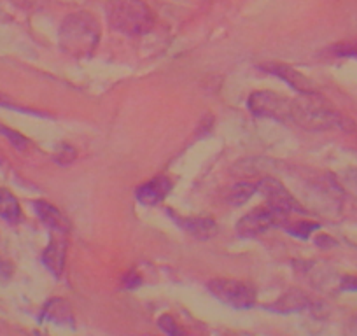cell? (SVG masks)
I'll use <instances>...</instances> for the list:
<instances>
[{"label": "cell", "mask_w": 357, "mask_h": 336, "mask_svg": "<svg viewBox=\"0 0 357 336\" xmlns=\"http://www.w3.org/2000/svg\"><path fill=\"white\" fill-rule=\"evenodd\" d=\"M247 107L257 118L275 119V121L293 123V100L275 91H254L247 100Z\"/></svg>", "instance_id": "4"}, {"label": "cell", "mask_w": 357, "mask_h": 336, "mask_svg": "<svg viewBox=\"0 0 357 336\" xmlns=\"http://www.w3.org/2000/svg\"><path fill=\"white\" fill-rule=\"evenodd\" d=\"M354 326H356V328H357V315H356V319H354Z\"/></svg>", "instance_id": "26"}, {"label": "cell", "mask_w": 357, "mask_h": 336, "mask_svg": "<svg viewBox=\"0 0 357 336\" xmlns=\"http://www.w3.org/2000/svg\"><path fill=\"white\" fill-rule=\"evenodd\" d=\"M314 301L308 296H305L300 291H291V293L284 294L280 300H277L272 305L273 312H279V314H289V312H301V310H310L314 308Z\"/></svg>", "instance_id": "13"}, {"label": "cell", "mask_w": 357, "mask_h": 336, "mask_svg": "<svg viewBox=\"0 0 357 336\" xmlns=\"http://www.w3.org/2000/svg\"><path fill=\"white\" fill-rule=\"evenodd\" d=\"M256 193H257V181H242V183L229 188L225 200L226 204L231 205V207H240V205L247 204V201H249Z\"/></svg>", "instance_id": "15"}, {"label": "cell", "mask_w": 357, "mask_h": 336, "mask_svg": "<svg viewBox=\"0 0 357 336\" xmlns=\"http://www.w3.org/2000/svg\"><path fill=\"white\" fill-rule=\"evenodd\" d=\"M207 289L212 296L236 310H247L256 305V289L250 284L235 279H214L208 282Z\"/></svg>", "instance_id": "5"}, {"label": "cell", "mask_w": 357, "mask_h": 336, "mask_svg": "<svg viewBox=\"0 0 357 336\" xmlns=\"http://www.w3.org/2000/svg\"><path fill=\"white\" fill-rule=\"evenodd\" d=\"M105 15L109 26L125 36H144L154 25L153 13L142 0H109Z\"/></svg>", "instance_id": "3"}, {"label": "cell", "mask_w": 357, "mask_h": 336, "mask_svg": "<svg viewBox=\"0 0 357 336\" xmlns=\"http://www.w3.org/2000/svg\"><path fill=\"white\" fill-rule=\"evenodd\" d=\"M158 326H160L161 331L167 333V335H170V336L184 335V331L178 328V324L175 322V319L172 317V315H163V317H160V321H158Z\"/></svg>", "instance_id": "19"}, {"label": "cell", "mask_w": 357, "mask_h": 336, "mask_svg": "<svg viewBox=\"0 0 357 336\" xmlns=\"http://www.w3.org/2000/svg\"><path fill=\"white\" fill-rule=\"evenodd\" d=\"M11 2L23 11H39L47 4V0H11Z\"/></svg>", "instance_id": "20"}, {"label": "cell", "mask_w": 357, "mask_h": 336, "mask_svg": "<svg viewBox=\"0 0 357 336\" xmlns=\"http://www.w3.org/2000/svg\"><path fill=\"white\" fill-rule=\"evenodd\" d=\"M172 191V181L168 176H156L147 183L140 184L135 190V198L142 205L147 207H154V205L161 204L168 193Z\"/></svg>", "instance_id": "8"}, {"label": "cell", "mask_w": 357, "mask_h": 336, "mask_svg": "<svg viewBox=\"0 0 357 336\" xmlns=\"http://www.w3.org/2000/svg\"><path fill=\"white\" fill-rule=\"evenodd\" d=\"M293 125H300L301 128L307 130L340 128L343 132L356 130V123L333 109L317 91L301 93L300 98H293Z\"/></svg>", "instance_id": "2"}, {"label": "cell", "mask_w": 357, "mask_h": 336, "mask_svg": "<svg viewBox=\"0 0 357 336\" xmlns=\"http://www.w3.org/2000/svg\"><path fill=\"white\" fill-rule=\"evenodd\" d=\"M102 37L98 20L91 13H72L63 20L58 32V44L72 58H88L95 53Z\"/></svg>", "instance_id": "1"}, {"label": "cell", "mask_w": 357, "mask_h": 336, "mask_svg": "<svg viewBox=\"0 0 357 336\" xmlns=\"http://www.w3.org/2000/svg\"><path fill=\"white\" fill-rule=\"evenodd\" d=\"M345 179H347V183H349L350 186H352L354 190L357 191V168H354V170H349V172L345 174Z\"/></svg>", "instance_id": "25"}, {"label": "cell", "mask_w": 357, "mask_h": 336, "mask_svg": "<svg viewBox=\"0 0 357 336\" xmlns=\"http://www.w3.org/2000/svg\"><path fill=\"white\" fill-rule=\"evenodd\" d=\"M140 280H142L140 279V275H137L135 272H132L123 279V287H125V289H133V287L140 286Z\"/></svg>", "instance_id": "24"}, {"label": "cell", "mask_w": 357, "mask_h": 336, "mask_svg": "<svg viewBox=\"0 0 357 336\" xmlns=\"http://www.w3.org/2000/svg\"><path fill=\"white\" fill-rule=\"evenodd\" d=\"M0 217L9 224H16L22 219V207L11 191L0 188Z\"/></svg>", "instance_id": "16"}, {"label": "cell", "mask_w": 357, "mask_h": 336, "mask_svg": "<svg viewBox=\"0 0 357 336\" xmlns=\"http://www.w3.org/2000/svg\"><path fill=\"white\" fill-rule=\"evenodd\" d=\"M65 254H67V242H65L63 233H61L60 236L51 240L43 254V263L54 277H60L61 272H63Z\"/></svg>", "instance_id": "10"}, {"label": "cell", "mask_w": 357, "mask_h": 336, "mask_svg": "<svg viewBox=\"0 0 357 336\" xmlns=\"http://www.w3.org/2000/svg\"><path fill=\"white\" fill-rule=\"evenodd\" d=\"M284 228H286V231L289 233V235L305 240L308 238L315 229H319V224H315V222H294V226H284Z\"/></svg>", "instance_id": "17"}, {"label": "cell", "mask_w": 357, "mask_h": 336, "mask_svg": "<svg viewBox=\"0 0 357 336\" xmlns=\"http://www.w3.org/2000/svg\"><path fill=\"white\" fill-rule=\"evenodd\" d=\"M177 222L198 240H211L218 233V224L211 217H177Z\"/></svg>", "instance_id": "12"}, {"label": "cell", "mask_w": 357, "mask_h": 336, "mask_svg": "<svg viewBox=\"0 0 357 336\" xmlns=\"http://www.w3.org/2000/svg\"><path fill=\"white\" fill-rule=\"evenodd\" d=\"M335 53L338 54V56H356L357 58V40H354V43L338 44V46L335 47Z\"/></svg>", "instance_id": "22"}, {"label": "cell", "mask_w": 357, "mask_h": 336, "mask_svg": "<svg viewBox=\"0 0 357 336\" xmlns=\"http://www.w3.org/2000/svg\"><path fill=\"white\" fill-rule=\"evenodd\" d=\"M33 208H36L37 217L43 221L44 226L54 233H67L68 231V221L54 205L47 204L44 200L33 201Z\"/></svg>", "instance_id": "11"}, {"label": "cell", "mask_w": 357, "mask_h": 336, "mask_svg": "<svg viewBox=\"0 0 357 336\" xmlns=\"http://www.w3.org/2000/svg\"><path fill=\"white\" fill-rule=\"evenodd\" d=\"M75 156H77V153H75V149L72 146H68V144H61L60 147H58V151L54 153V161L60 165H68L72 163V161L75 160Z\"/></svg>", "instance_id": "18"}, {"label": "cell", "mask_w": 357, "mask_h": 336, "mask_svg": "<svg viewBox=\"0 0 357 336\" xmlns=\"http://www.w3.org/2000/svg\"><path fill=\"white\" fill-rule=\"evenodd\" d=\"M257 193H261L266 200V205L284 212V214H305V208L300 201L287 191L280 181L273 177H263L257 181Z\"/></svg>", "instance_id": "7"}, {"label": "cell", "mask_w": 357, "mask_h": 336, "mask_svg": "<svg viewBox=\"0 0 357 336\" xmlns=\"http://www.w3.org/2000/svg\"><path fill=\"white\" fill-rule=\"evenodd\" d=\"M286 224L287 214L266 205V207L254 208L249 214L243 215L238 221V224H236V233L242 238H254V236L268 231L270 228H277V226H282L284 228Z\"/></svg>", "instance_id": "6"}, {"label": "cell", "mask_w": 357, "mask_h": 336, "mask_svg": "<svg viewBox=\"0 0 357 336\" xmlns=\"http://www.w3.org/2000/svg\"><path fill=\"white\" fill-rule=\"evenodd\" d=\"M40 321H51L56 322V324H67V322L74 321L72 317V310L68 307L67 301L60 300V298H54L50 300L43 308V314H40Z\"/></svg>", "instance_id": "14"}, {"label": "cell", "mask_w": 357, "mask_h": 336, "mask_svg": "<svg viewBox=\"0 0 357 336\" xmlns=\"http://www.w3.org/2000/svg\"><path fill=\"white\" fill-rule=\"evenodd\" d=\"M264 70L270 72V74L277 75L280 77L282 81L289 82V86H293L298 93H315V88L312 84L310 79L305 77L303 74H300L298 70H294L293 67L289 65H282V63H270V65H264Z\"/></svg>", "instance_id": "9"}, {"label": "cell", "mask_w": 357, "mask_h": 336, "mask_svg": "<svg viewBox=\"0 0 357 336\" xmlns=\"http://www.w3.org/2000/svg\"><path fill=\"white\" fill-rule=\"evenodd\" d=\"M0 132L4 133V135L9 139V142H11L15 147H18V149H25V147L29 146V140H26L22 133L13 132V130L9 128H0Z\"/></svg>", "instance_id": "21"}, {"label": "cell", "mask_w": 357, "mask_h": 336, "mask_svg": "<svg viewBox=\"0 0 357 336\" xmlns=\"http://www.w3.org/2000/svg\"><path fill=\"white\" fill-rule=\"evenodd\" d=\"M340 291H357V277H343V279L340 280Z\"/></svg>", "instance_id": "23"}]
</instances>
